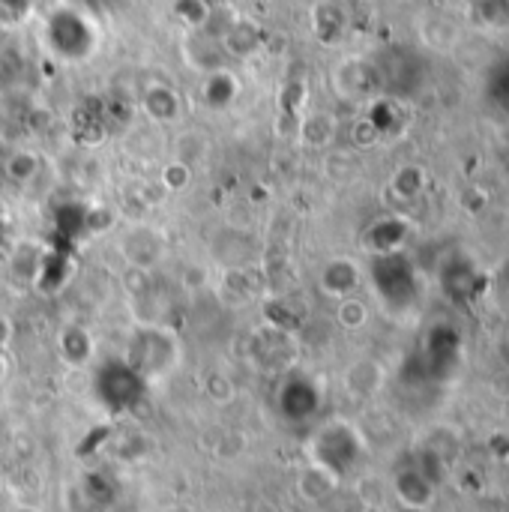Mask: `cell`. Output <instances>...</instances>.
<instances>
[{
    "label": "cell",
    "instance_id": "cell-2",
    "mask_svg": "<svg viewBox=\"0 0 509 512\" xmlns=\"http://www.w3.org/2000/svg\"><path fill=\"white\" fill-rule=\"evenodd\" d=\"M390 189L402 198V201H414L426 192V168L420 165H405L393 174Z\"/></svg>",
    "mask_w": 509,
    "mask_h": 512
},
{
    "label": "cell",
    "instance_id": "cell-5",
    "mask_svg": "<svg viewBox=\"0 0 509 512\" xmlns=\"http://www.w3.org/2000/svg\"><path fill=\"white\" fill-rule=\"evenodd\" d=\"M342 321H345V324H351V327L363 324V321H366V309H363V303H357V300H345V303H342Z\"/></svg>",
    "mask_w": 509,
    "mask_h": 512
},
{
    "label": "cell",
    "instance_id": "cell-3",
    "mask_svg": "<svg viewBox=\"0 0 509 512\" xmlns=\"http://www.w3.org/2000/svg\"><path fill=\"white\" fill-rule=\"evenodd\" d=\"M480 18H483V24H489L495 30H507L509 0H480Z\"/></svg>",
    "mask_w": 509,
    "mask_h": 512
},
{
    "label": "cell",
    "instance_id": "cell-1",
    "mask_svg": "<svg viewBox=\"0 0 509 512\" xmlns=\"http://www.w3.org/2000/svg\"><path fill=\"white\" fill-rule=\"evenodd\" d=\"M396 495L408 510H429L435 498V483L420 468H408L396 477Z\"/></svg>",
    "mask_w": 509,
    "mask_h": 512
},
{
    "label": "cell",
    "instance_id": "cell-4",
    "mask_svg": "<svg viewBox=\"0 0 509 512\" xmlns=\"http://www.w3.org/2000/svg\"><path fill=\"white\" fill-rule=\"evenodd\" d=\"M486 207H489V195H486L480 186H468V189L462 192V210H465L468 216H480Z\"/></svg>",
    "mask_w": 509,
    "mask_h": 512
},
{
    "label": "cell",
    "instance_id": "cell-6",
    "mask_svg": "<svg viewBox=\"0 0 509 512\" xmlns=\"http://www.w3.org/2000/svg\"><path fill=\"white\" fill-rule=\"evenodd\" d=\"M402 512H426V510H408V507H405V510H402Z\"/></svg>",
    "mask_w": 509,
    "mask_h": 512
}]
</instances>
